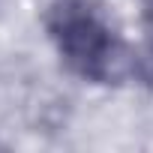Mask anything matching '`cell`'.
Wrapping results in <instances>:
<instances>
[{
	"label": "cell",
	"mask_w": 153,
	"mask_h": 153,
	"mask_svg": "<svg viewBox=\"0 0 153 153\" xmlns=\"http://www.w3.org/2000/svg\"><path fill=\"white\" fill-rule=\"evenodd\" d=\"M45 33L63 66L90 84H120L132 72L129 45L99 0H51Z\"/></svg>",
	"instance_id": "6da1fadb"
},
{
	"label": "cell",
	"mask_w": 153,
	"mask_h": 153,
	"mask_svg": "<svg viewBox=\"0 0 153 153\" xmlns=\"http://www.w3.org/2000/svg\"><path fill=\"white\" fill-rule=\"evenodd\" d=\"M144 33H147V42L153 51V0H144Z\"/></svg>",
	"instance_id": "7a4b0ae2"
}]
</instances>
